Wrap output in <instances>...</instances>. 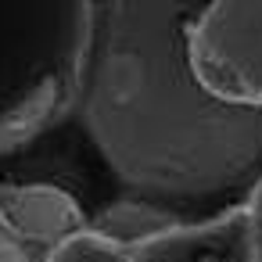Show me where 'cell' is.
<instances>
[{"mask_svg": "<svg viewBox=\"0 0 262 262\" xmlns=\"http://www.w3.org/2000/svg\"><path fill=\"white\" fill-rule=\"evenodd\" d=\"M208 0H101L79 90L83 129L133 198L212 219L262 183V104L212 97L190 65Z\"/></svg>", "mask_w": 262, "mask_h": 262, "instance_id": "cell-1", "label": "cell"}, {"mask_svg": "<svg viewBox=\"0 0 262 262\" xmlns=\"http://www.w3.org/2000/svg\"><path fill=\"white\" fill-rule=\"evenodd\" d=\"M133 262H262L255 215L248 205H233L212 219L176 223L165 233L129 248Z\"/></svg>", "mask_w": 262, "mask_h": 262, "instance_id": "cell-4", "label": "cell"}, {"mask_svg": "<svg viewBox=\"0 0 262 262\" xmlns=\"http://www.w3.org/2000/svg\"><path fill=\"white\" fill-rule=\"evenodd\" d=\"M86 230L79 201L65 194L61 187L51 183H29V187H0V233H8V241H33L61 244L65 237Z\"/></svg>", "mask_w": 262, "mask_h": 262, "instance_id": "cell-5", "label": "cell"}, {"mask_svg": "<svg viewBox=\"0 0 262 262\" xmlns=\"http://www.w3.org/2000/svg\"><path fill=\"white\" fill-rule=\"evenodd\" d=\"M180 219L169 212V208H158L151 201H140V198H129V201H119L112 208H104L97 215V223L90 230H97L101 237L122 244V248H137L158 233H165L169 226H176Z\"/></svg>", "mask_w": 262, "mask_h": 262, "instance_id": "cell-6", "label": "cell"}, {"mask_svg": "<svg viewBox=\"0 0 262 262\" xmlns=\"http://www.w3.org/2000/svg\"><path fill=\"white\" fill-rule=\"evenodd\" d=\"M43 262H133V258H129V248H122L86 226V230L65 237L61 244H54L43 255Z\"/></svg>", "mask_w": 262, "mask_h": 262, "instance_id": "cell-7", "label": "cell"}, {"mask_svg": "<svg viewBox=\"0 0 262 262\" xmlns=\"http://www.w3.org/2000/svg\"><path fill=\"white\" fill-rule=\"evenodd\" d=\"M0 262H29V258L18 251V244H11L8 237H0Z\"/></svg>", "mask_w": 262, "mask_h": 262, "instance_id": "cell-9", "label": "cell"}, {"mask_svg": "<svg viewBox=\"0 0 262 262\" xmlns=\"http://www.w3.org/2000/svg\"><path fill=\"white\" fill-rule=\"evenodd\" d=\"M248 208H251V215H255V233H258V255H262V183L251 190V198H248Z\"/></svg>", "mask_w": 262, "mask_h": 262, "instance_id": "cell-8", "label": "cell"}, {"mask_svg": "<svg viewBox=\"0 0 262 262\" xmlns=\"http://www.w3.org/2000/svg\"><path fill=\"white\" fill-rule=\"evenodd\" d=\"M94 15V0H0V155L79 104Z\"/></svg>", "mask_w": 262, "mask_h": 262, "instance_id": "cell-2", "label": "cell"}, {"mask_svg": "<svg viewBox=\"0 0 262 262\" xmlns=\"http://www.w3.org/2000/svg\"><path fill=\"white\" fill-rule=\"evenodd\" d=\"M190 65L230 104H262V0H208L190 22Z\"/></svg>", "mask_w": 262, "mask_h": 262, "instance_id": "cell-3", "label": "cell"}]
</instances>
